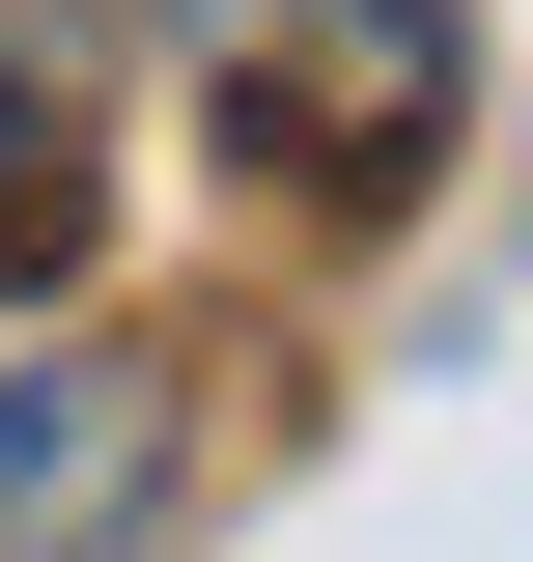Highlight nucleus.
I'll return each mask as SVG.
<instances>
[{
    "label": "nucleus",
    "instance_id": "f257e3e1",
    "mask_svg": "<svg viewBox=\"0 0 533 562\" xmlns=\"http://www.w3.org/2000/svg\"><path fill=\"white\" fill-rule=\"evenodd\" d=\"M84 254V57H57V0H0V281H57Z\"/></svg>",
    "mask_w": 533,
    "mask_h": 562
},
{
    "label": "nucleus",
    "instance_id": "f03ea898",
    "mask_svg": "<svg viewBox=\"0 0 533 562\" xmlns=\"http://www.w3.org/2000/svg\"><path fill=\"white\" fill-rule=\"evenodd\" d=\"M169 29H197V57H225V29H253V0H169Z\"/></svg>",
    "mask_w": 533,
    "mask_h": 562
}]
</instances>
